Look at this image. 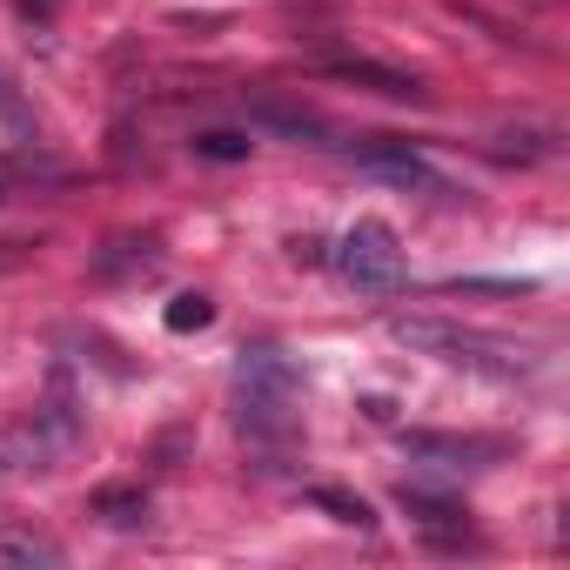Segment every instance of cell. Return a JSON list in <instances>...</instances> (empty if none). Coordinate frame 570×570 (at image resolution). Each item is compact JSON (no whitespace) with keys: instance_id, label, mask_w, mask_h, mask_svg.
<instances>
[{"instance_id":"6da1fadb","label":"cell","mask_w":570,"mask_h":570,"mask_svg":"<svg viewBox=\"0 0 570 570\" xmlns=\"http://www.w3.org/2000/svg\"><path fill=\"white\" fill-rule=\"evenodd\" d=\"M296 403L303 376L282 350H248L235 363V423L248 436H296Z\"/></svg>"},{"instance_id":"7a4b0ae2","label":"cell","mask_w":570,"mask_h":570,"mask_svg":"<svg viewBox=\"0 0 570 570\" xmlns=\"http://www.w3.org/2000/svg\"><path fill=\"white\" fill-rule=\"evenodd\" d=\"M336 268H343L350 289H363V296H396L403 275H410L403 242H396L390 222H356V228L336 242Z\"/></svg>"},{"instance_id":"3957f363","label":"cell","mask_w":570,"mask_h":570,"mask_svg":"<svg viewBox=\"0 0 570 570\" xmlns=\"http://www.w3.org/2000/svg\"><path fill=\"white\" fill-rule=\"evenodd\" d=\"M75 443H81V423H75V416H68L61 403L35 410V416H28V423H21V430L8 436V450L21 456V470H55V463H61V456L75 450Z\"/></svg>"},{"instance_id":"277c9868","label":"cell","mask_w":570,"mask_h":570,"mask_svg":"<svg viewBox=\"0 0 570 570\" xmlns=\"http://www.w3.org/2000/svg\"><path fill=\"white\" fill-rule=\"evenodd\" d=\"M356 161H363L376 181H390V188H416V195H443V202L456 195V188H450L430 161H416L403 141H383V135H376V141H363V148H356Z\"/></svg>"},{"instance_id":"5b68a950","label":"cell","mask_w":570,"mask_h":570,"mask_svg":"<svg viewBox=\"0 0 570 570\" xmlns=\"http://www.w3.org/2000/svg\"><path fill=\"white\" fill-rule=\"evenodd\" d=\"M403 456L410 463H436V470H483L503 456L497 436H436V430H410L403 436Z\"/></svg>"},{"instance_id":"8992f818","label":"cell","mask_w":570,"mask_h":570,"mask_svg":"<svg viewBox=\"0 0 570 570\" xmlns=\"http://www.w3.org/2000/svg\"><path fill=\"white\" fill-rule=\"evenodd\" d=\"M330 75L336 81H356L370 95H390V101H423V81L416 75H396V68H376V61H336Z\"/></svg>"},{"instance_id":"52a82bcc","label":"cell","mask_w":570,"mask_h":570,"mask_svg":"<svg viewBox=\"0 0 570 570\" xmlns=\"http://www.w3.org/2000/svg\"><path fill=\"white\" fill-rule=\"evenodd\" d=\"M396 503H403L423 530H463V523H470V510H463L456 497H430V490H410V483H403V497H396Z\"/></svg>"},{"instance_id":"ba28073f","label":"cell","mask_w":570,"mask_h":570,"mask_svg":"<svg viewBox=\"0 0 570 570\" xmlns=\"http://www.w3.org/2000/svg\"><path fill=\"white\" fill-rule=\"evenodd\" d=\"M255 121H262V128H275V135L316 141V148H323V135H330V128H323V121H316L309 108H275V101H262V108H255Z\"/></svg>"},{"instance_id":"9c48e42d","label":"cell","mask_w":570,"mask_h":570,"mask_svg":"<svg viewBox=\"0 0 570 570\" xmlns=\"http://www.w3.org/2000/svg\"><path fill=\"white\" fill-rule=\"evenodd\" d=\"M95 517H108V523H141V517H148V490L108 483V490H95Z\"/></svg>"},{"instance_id":"30bf717a","label":"cell","mask_w":570,"mask_h":570,"mask_svg":"<svg viewBox=\"0 0 570 570\" xmlns=\"http://www.w3.org/2000/svg\"><path fill=\"white\" fill-rule=\"evenodd\" d=\"M161 323H168L175 336H195V330H208V323H215V303H208V296H175Z\"/></svg>"},{"instance_id":"8fae6325","label":"cell","mask_w":570,"mask_h":570,"mask_svg":"<svg viewBox=\"0 0 570 570\" xmlns=\"http://www.w3.org/2000/svg\"><path fill=\"white\" fill-rule=\"evenodd\" d=\"M309 503H316V510H330L336 523H356V530H370V523H376V517H370V503H363V497H350V490H309Z\"/></svg>"},{"instance_id":"7c38bea8","label":"cell","mask_w":570,"mask_h":570,"mask_svg":"<svg viewBox=\"0 0 570 570\" xmlns=\"http://www.w3.org/2000/svg\"><path fill=\"white\" fill-rule=\"evenodd\" d=\"M0 557H14V563H61V550L48 537H28V530H0Z\"/></svg>"},{"instance_id":"4fadbf2b","label":"cell","mask_w":570,"mask_h":570,"mask_svg":"<svg viewBox=\"0 0 570 570\" xmlns=\"http://www.w3.org/2000/svg\"><path fill=\"white\" fill-rule=\"evenodd\" d=\"M248 135H228V128H208V135H195V155H208V161H248Z\"/></svg>"},{"instance_id":"5bb4252c","label":"cell","mask_w":570,"mask_h":570,"mask_svg":"<svg viewBox=\"0 0 570 570\" xmlns=\"http://www.w3.org/2000/svg\"><path fill=\"white\" fill-rule=\"evenodd\" d=\"M21 14H55V0H21Z\"/></svg>"},{"instance_id":"9a60e30c","label":"cell","mask_w":570,"mask_h":570,"mask_svg":"<svg viewBox=\"0 0 570 570\" xmlns=\"http://www.w3.org/2000/svg\"><path fill=\"white\" fill-rule=\"evenodd\" d=\"M0 202H8V188H0Z\"/></svg>"}]
</instances>
